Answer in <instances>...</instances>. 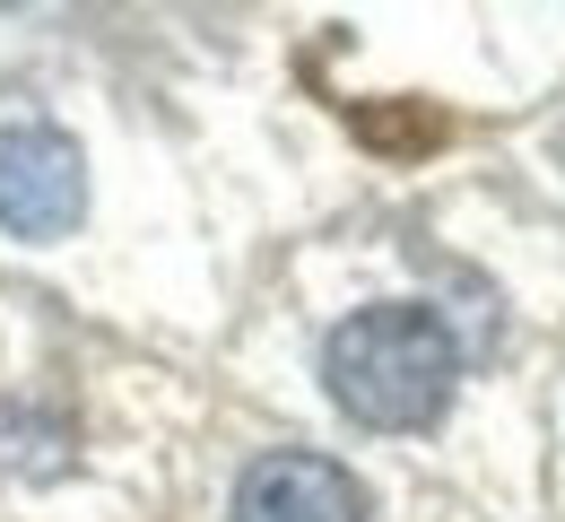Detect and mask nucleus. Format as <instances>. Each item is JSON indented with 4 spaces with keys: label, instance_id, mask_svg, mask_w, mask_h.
I'll list each match as a JSON object with an SVG mask.
<instances>
[{
    "label": "nucleus",
    "instance_id": "obj_1",
    "mask_svg": "<svg viewBox=\"0 0 565 522\" xmlns=\"http://www.w3.org/2000/svg\"><path fill=\"white\" fill-rule=\"evenodd\" d=\"M322 383H331V401L349 409L356 427L409 436V427L444 418V401L461 383V349H452V331L426 305H365V313H349L331 331Z\"/></svg>",
    "mask_w": 565,
    "mask_h": 522
},
{
    "label": "nucleus",
    "instance_id": "obj_2",
    "mask_svg": "<svg viewBox=\"0 0 565 522\" xmlns=\"http://www.w3.org/2000/svg\"><path fill=\"white\" fill-rule=\"evenodd\" d=\"M87 219V157L53 122H9L0 131V226L26 244H53Z\"/></svg>",
    "mask_w": 565,
    "mask_h": 522
},
{
    "label": "nucleus",
    "instance_id": "obj_3",
    "mask_svg": "<svg viewBox=\"0 0 565 522\" xmlns=\"http://www.w3.org/2000/svg\"><path fill=\"white\" fill-rule=\"evenodd\" d=\"M235 522H365V488L331 452H262L235 479Z\"/></svg>",
    "mask_w": 565,
    "mask_h": 522
}]
</instances>
